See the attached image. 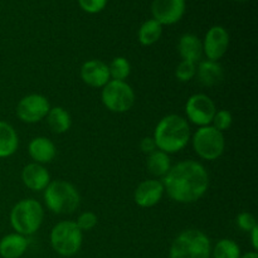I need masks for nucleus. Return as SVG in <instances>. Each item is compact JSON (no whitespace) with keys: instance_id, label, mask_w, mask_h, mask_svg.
Returning a JSON list of instances; mask_svg holds the SVG:
<instances>
[{"instance_id":"1","label":"nucleus","mask_w":258,"mask_h":258,"mask_svg":"<svg viewBox=\"0 0 258 258\" xmlns=\"http://www.w3.org/2000/svg\"><path fill=\"white\" fill-rule=\"evenodd\" d=\"M164 190L174 202L196 203L203 198L209 188V175L198 161L184 160L171 166L163 178Z\"/></svg>"},{"instance_id":"2","label":"nucleus","mask_w":258,"mask_h":258,"mask_svg":"<svg viewBox=\"0 0 258 258\" xmlns=\"http://www.w3.org/2000/svg\"><path fill=\"white\" fill-rule=\"evenodd\" d=\"M158 150L174 154L183 150L190 140V126L188 120L179 115H168L156 125L153 136Z\"/></svg>"},{"instance_id":"3","label":"nucleus","mask_w":258,"mask_h":258,"mask_svg":"<svg viewBox=\"0 0 258 258\" xmlns=\"http://www.w3.org/2000/svg\"><path fill=\"white\" fill-rule=\"evenodd\" d=\"M44 219L42 204L35 199H23L10 212V224L15 233L32 236L40 228Z\"/></svg>"},{"instance_id":"4","label":"nucleus","mask_w":258,"mask_h":258,"mask_svg":"<svg viewBox=\"0 0 258 258\" xmlns=\"http://www.w3.org/2000/svg\"><path fill=\"white\" fill-rule=\"evenodd\" d=\"M211 239L198 229L183 231L170 247V258H211Z\"/></svg>"},{"instance_id":"5","label":"nucleus","mask_w":258,"mask_h":258,"mask_svg":"<svg viewBox=\"0 0 258 258\" xmlns=\"http://www.w3.org/2000/svg\"><path fill=\"white\" fill-rule=\"evenodd\" d=\"M43 197L47 208L55 214H71L80 207V193L66 180L50 181Z\"/></svg>"},{"instance_id":"6","label":"nucleus","mask_w":258,"mask_h":258,"mask_svg":"<svg viewBox=\"0 0 258 258\" xmlns=\"http://www.w3.org/2000/svg\"><path fill=\"white\" fill-rule=\"evenodd\" d=\"M83 234L76 222L63 221L55 224L50 232V244L63 257L75 256L82 247Z\"/></svg>"},{"instance_id":"7","label":"nucleus","mask_w":258,"mask_h":258,"mask_svg":"<svg viewBox=\"0 0 258 258\" xmlns=\"http://www.w3.org/2000/svg\"><path fill=\"white\" fill-rule=\"evenodd\" d=\"M193 148L197 155L204 160H217L226 149V139L223 133L213 126L199 127L193 135Z\"/></svg>"},{"instance_id":"8","label":"nucleus","mask_w":258,"mask_h":258,"mask_svg":"<svg viewBox=\"0 0 258 258\" xmlns=\"http://www.w3.org/2000/svg\"><path fill=\"white\" fill-rule=\"evenodd\" d=\"M101 100L111 112L123 113L131 110L135 103V92L125 81L110 80L107 85L102 87Z\"/></svg>"},{"instance_id":"9","label":"nucleus","mask_w":258,"mask_h":258,"mask_svg":"<svg viewBox=\"0 0 258 258\" xmlns=\"http://www.w3.org/2000/svg\"><path fill=\"white\" fill-rule=\"evenodd\" d=\"M217 108L213 100L204 93H196L186 101L185 115L194 125L203 127L212 123Z\"/></svg>"},{"instance_id":"10","label":"nucleus","mask_w":258,"mask_h":258,"mask_svg":"<svg viewBox=\"0 0 258 258\" xmlns=\"http://www.w3.org/2000/svg\"><path fill=\"white\" fill-rule=\"evenodd\" d=\"M50 110V103L45 96L39 93L24 96L17 105V116L20 121L35 123L47 117Z\"/></svg>"},{"instance_id":"11","label":"nucleus","mask_w":258,"mask_h":258,"mask_svg":"<svg viewBox=\"0 0 258 258\" xmlns=\"http://www.w3.org/2000/svg\"><path fill=\"white\" fill-rule=\"evenodd\" d=\"M229 47V34L221 25H214L207 32L203 42V54L207 59L218 62Z\"/></svg>"},{"instance_id":"12","label":"nucleus","mask_w":258,"mask_h":258,"mask_svg":"<svg viewBox=\"0 0 258 258\" xmlns=\"http://www.w3.org/2000/svg\"><path fill=\"white\" fill-rule=\"evenodd\" d=\"M151 13L161 25L175 24L185 13V0H154Z\"/></svg>"},{"instance_id":"13","label":"nucleus","mask_w":258,"mask_h":258,"mask_svg":"<svg viewBox=\"0 0 258 258\" xmlns=\"http://www.w3.org/2000/svg\"><path fill=\"white\" fill-rule=\"evenodd\" d=\"M81 78L87 86L102 88L111 80L108 64L100 59H90L81 67Z\"/></svg>"},{"instance_id":"14","label":"nucleus","mask_w":258,"mask_h":258,"mask_svg":"<svg viewBox=\"0 0 258 258\" xmlns=\"http://www.w3.org/2000/svg\"><path fill=\"white\" fill-rule=\"evenodd\" d=\"M164 185L160 180L149 179L140 183L134 193L135 203L141 208H150L156 206L164 196Z\"/></svg>"},{"instance_id":"15","label":"nucleus","mask_w":258,"mask_h":258,"mask_svg":"<svg viewBox=\"0 0 258 258\" xmlns=\"http://www.w3.org/2000/svg\"><path fill=\"white\" fill-rule=\"evenodd\" d=\"M22 180L24 185L30 190L42 191L50 183V175L43 165L37 163H30L23 169Z\"/></svg>"},{"instance_id":"16","label":"nucleus","mask_w":258,"mask_h":258,"mask_svg":"<svg viewBox=\"0 0 258 258\" xmlns=\"http://www.w3.org/2000/svg\"><path fill=\"white\" fill-rule=\"evenodd\" d=\"M28 151H29L30 158L34 160V163L40 164V165L50 163L57 154L54 143L48 138H44V136L33 139L28 146Z\"/></svg>"},{"instance_id":"17","label":"nucleus","mask_w":258,"mask_h":258,"mask_svg":"<svg viewBox=\"0 0 258 258\" xmlns=\"http://www.w3.org/2000/svg\"><path fill=\"white\" fill-rule=\"evenodd\" d=\"M197 75H198L199 82L207 87H212L221 83L224 78L223 67L218 62L214 60H201L197 67Z\"/></svg>"},{"instance_id":"18","label":"nucleus","mask_w":258,"mask_h":258,"mask_svg":"<svg viewBox=\"0 0 258 258\" xmlns=\"http://www.w3.org/2000/svg\"><path fill=\"white\" fill-rule=\"evenodd\" d=\"M28 248L27 237L19 233H10L0 241V256L3 258H20Z\"/></svg>"},{"instance_id":"19","label":"nucleus","mask_w":258,"mask_h":258,"mask_svg":"<svg viewBox=\"0 0 258 258\" xmlns=\"http://www.w3.org/2000/svg\"><path fill=\"white\" fill-rule=\"evenodd\" d=\"M178 50L183 60L198 63L203 57V42L194 34H184L179 39Z\"/></svg>"},{"instance_id":"20","label":"nucleus","mask_w":258,"mask_h":258,"mask_svg":"<svg viewBox=\"0 0 258 258\" xmlns=\"http://www.w3.org/2000/svg\"><path fill=\"white\" fill-rule=\"evenodd\" d=\"M19 146V138L17 131L10 123L0 121V159L9 158Z\"/></svg>"},{"instance_id":"21","label":"nucleus","mask_w":258,"mask_h":258,"mask_svg":"<svg viewBox=\"0 0 258 258\" xmlns=\"http://www.w3.org/2000/svg\"><path fill=\"white\" fill-rule=\"evenodd\" d=\"M47 123L54 134H64L70 130L72 125V118L70 112L60 106L50 107L47 115Z\"/></svg>"},{"instance_id":"22","label":"nucleus","mask_w":258,"mask_h":258,"mask_svg":"<svg viewBox=\"0 0 258 258\" xmlns=\"http://www.w3.org/2000/svg\"><path fill=\"white\" fill-rule=\"evenodd\" d=\"M146 166H148L149 173L153 174L154 176H163L164 178L171 168L169 154L161 150H155L148 156Z\"/></svg>"},{"instance_id":"23","label":"nucleus","mask_w":258,"mask_h":258,"mask_svg":"<svg viewBox=\"0 0 258 258\" xmlns=\"http://www.w3.org/2000/svg\"><path fill=\"white\" fill-rule=\"evenodd\" d=\"M161 33H163V25L155 19H149L139 29V42L143 45H153L160 39Z\"/></svg>"},{"instance_id":"24","label":"nucleus","mask_w":258,"mask_h":258,"mask_svg":"<svg viewBox=\"0 0 258 258\" xmlns=\"http://www.w3.org/2000/svg\"><path fill=\"white\" fill-rule=\"evenodd\" d=\"M212 253H213V258H239L241 248L232 239L223 238L214 246Z\"/></svg>"},{"instance_id":"25","label":"nucleus","mask_w":258,"mask_h":258,"mask_svg":"<svg viewBox=\"0 0 258 258\" xmlns=\"http://www.w3.org/2000/svg\"><path fill=\"white\" fill-rule=\"evenodd\" d=\"M108 71L111 80L125 81L131 72L130 62L125 57H116L108 64Z\"/></svg>"},{"instance_id":"26","label":"nucleus","mask_w":258,"mask_h":258,"mask_svg":"<svg viewBox=\"0 0 258 258\" xmlns=\"http://www.w3.org/2000/svg\"><path fill=\"white\" fill-rule=\"evenodd\" d=\"M197 75V63L181 60L175 70V77L180 82H189Z\"/></svg>"},{"instance_id":"27","label":"nucleus","mask_w":258,"mask_h":258,"mask_svg":"<svg viewBox=\"0 0 258 258\" xmlns=\"http://www.w3.org/2000/svg\"><path fill=\"white\" fill-rule=\"evenodd\" d=\"M232 122H233L232 113L228 110H219L216 111V113H214V117L212 120L213 125L212 126L218 131H221V133H224V131L231 127Z\"/></svg>"},{"instance_id":"28","label":"nucleus","mask_w":258,"mask_h":258,"mask_svg":"<svg viewBox=\"0 0 258 258\" xmlns=\"http://www.w3.org/2000/svg\"><path fill=\"white\" fill-rule=\"evenodd\" d=\"M97 222L98 218L93 212H83V213L80 214V217L77 218L76 224H77V227L82 232H87L95 228V227L97 226Z\"/></svg>"},{"instance_id":"29","label":"nucleus","mask_w":258,"mask_h":258,"mask_svg":"<svg viewBox=\"0 0 258 258\" xmlns=\"http://www.w3.org/2000/svg\"><path fill=\"white\" fill-rule=\"evenodd\" d=\"M237 226L244 232H251L254 227H257L256 218L252 213L249 212H242L241 214H238L237 217Z\"/></svg>"},{"instance_id":"30","label":"nucleus","mask_w":258,"mask_h":258,"mask_svg":"<svg viewBox=\"0 0 258 258\" xmlns=\"http://www.w3.org/2000/svg\"><path fill=\"white\" fill-rule=\"evenodd\" d=\"M80 7L90 14H96L105 9L107 0H78Z\"/></svg>"},{"instance_id":"31","label":"nucleus","mask_w":258,"mask_h":258,"mask_svg":"<svg viewBox=\"0 0 258 258\" xmlns=\"http://www.w3.org/2000/svg\"><path fill=\"white\" fill-rule=\"evenodd\" d=\"M140 149L141 151H143L144 154H146V155H150L151 153H154L155 150H158V148H156V144L155 141H154L153 138H144L143 140H141L140 143Z\"/></svg>"},{"instance_id":"32","label":"nucleus","mask_w":258,"mask_h":258,"mask_svg":"<svg viewBox=\"0 0 258 258\" xmlns=\"http://www.w3.org/2000/svg\"><path fill=\"white\" fill-rule=\"evenodd\" d=\"M251 242H252V246H253V249L254 251H257L258 249V226L254 227L253 229H252L251 232Z\"/></svg>"},{"instance_id":"33","label":"nucleus","mask_w":258,"mask_h":258,"mask_svg":"<svg viewBox=\"0 0 258 258\" xmlns=\"http://www.w3.org/2000/svg\"><path fill=\"white\" fill-rule=\"evenodd\" d=\"M239 258H258V254L256 251H253V252H248V253L243 254V256H241Z\"/></svg>"},{"instance_id":"34","label":"nucleus","mask_w":258,"mask_h":258,"mask_svg":"<svg viewBox=\"0 0 258 258\" xmlns=\"http://www.w3.org/2000/svg\"><path fill=\"white\" fill-rule=\"evenodd\" d=\"M234 2H246V0H234Z\"/></svg>"}]
</instances>
